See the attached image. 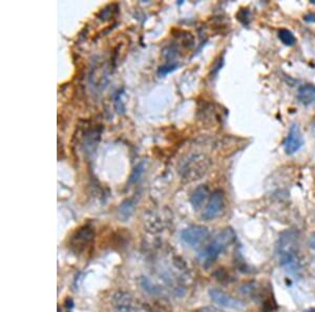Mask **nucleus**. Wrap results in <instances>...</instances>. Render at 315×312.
Returning <instances> with one entry per match:
<instances>
[{
	"mask_svg": "<svg viewBox=\"0 0 315 312\" xmlns=\"http://www.w3.org/2000/svg\"><path fill=\"white\" fill-rule=\"evenodd\" d=\"M276 254L281 265L289 273L298 274L302 269L299 257V234L295 229L286 230L280 234Z\"/></svg>",
	"mask_w": 315,
	"mask_h": 312,
	"instance_id": "obj_1",
	"label": "nucleus"
},
{
	"mask_svg": "<svg viewBox=\"0 0 315 312\" xmlns=\"http://www.w3.org/2000/svg\"><path fill=\"white\" fill-rule=\"evenodd\" d=\"M236 240V234L230 227L225 228L217 234L214 240L203 250L201 255L202 260L206 264H211L219 258L222 252Z\"/></svg>",
	"mask_w": 315,
	"mask_h": 312,
	"instance_id": "obj_2",
	"label": "nucleus"
},
{
	"mask_svg": "<svg viewBox=\"0 0 315 312\" xmlns=\"http://www.w3.org/2000/svg\"><path fill=\"white\" fill-rule=\"evenodd\" d=\"M209 167V160L205 156L198 155L191 157L184 167V178L187 180H197L205 175Z\"/></svg>",
	"mask_w": 315,
	"mask_h": 312,
	"instance_id": "obj_3",
	"label": "nucleus"
},
{
	"mask_svg": "<svg viewBox=\"0 0 315 312\" xmlns=\"http://www.w3.org/2000/svg\"><path fill=\"white\" fill-rule=\"evenodd\" d=\"M209 234V229L205 226H190L181 233V239L188 246L194 247L207 240Z\"/></svg>",
	"mask_w": 315,
	"mask_h": 312,
	"instance_id": "obj_4",
	"label": "nucleus"
},
{
	"mask_svg": "<svg viewBox=\"0 0 315 312\" xmlns=\"http://www.w3.org/2000/svg\"><path fill=\"white\" fill-rule=\"evenodd\" d=\"M304 145V138L299 125L293 123L291 125L288 135L284 141V148L287 155L296 154Z\"/></svg>",
	"mask_w": 315,
	"mask_h": 312,
	"instance_id": "obj_5",
	"label": "nucleus"
},
{
	"mask_svg": "<svg viewBox=\"0 0 315 312\" xmlns=\"http://www.w3.org/2000/svg\"><path fill=\"white\" fill-rule=\"evenodd\" d=\"M209 295L215 304L225 308L241 310L245 307V303L243 301L234 298V296H231L230 294H227L222 290H219V289H210Z\"/></svg>",
	"mask_w": 315,
	"mask_h": 312,
	"instance_id": "obj_6",
	"label": "nucleus"
},
{
	"mask_svg": "<svg viewBox=\"0 0 315 312\" xmlns=\"http://www.w3.org/2000/svg\"><path fill=\"white\" fill-rule=\"evenodd\" d=\"M224 206H225V200H224L223 191L215 190L211 195V198H210L202 217H203V219L206 221L214 220L222 213Z\"/></svg>",
	"mask_w": 315,
	"mask_h": 312,
	"instance_id": "obj_7",
	"label": "nucleus"
},
{
	"mask_svg": "<svg viewBox=\"0 0 315 312\" xmlns=\"http://www.w3.org/2000/svg\"><path fill=\"white\" fill-rule=\"evenodd\" d=\"M297 99L305 106H315V85H302L297 91Z\"/></svg>",
	"mask_w": 315,
	"mask_h": 312,
	"instance_id": "obj_8",
	"label": "nucleus"
},
{
	"mask_svg": "<svg viewBox=\"0 0 315 312\" xmlns=\"http://www.w3.org/2000/svg\"><path fill=\"white\" fill-rule=\"evenodd\" d=\"M209 195V189L206 186V185H200L199 187L193 190L190 197V203L194 209L198 210L202 207V205L204 204L206 201V199Z\"/></svg>",
	"mask_w": 315,
	"mask_h": 312,
	"instance_id": "obj_9",
	"label": "nucleus"
},
{
	"mask_svg": "<svg viewBox=\"0 0 315 312\" xmlns=\"http://www.w3.org/2000/svg\"><path fill=\"white\" fill-rule=\"evenodd\" d=\"M114 304L115 306L121 310H127L130 309L131 305V298L130 294L123 293V292H119L115 294L114 296Z\"/></svg>",
	"mask_w": 315,
	"mask_h": 312,
	"instance_id": "obj_10",
	"label": "nucleus"
},
{
	"mask_svg": "<svg viewBox=\"0 0 315 312\" xmlns=\"http://www.w3.org/2000/svg\"><path fill=\"white\" fill-rule=\"evenodd\" d=\"M279 38L285 46L292 47L296 43V38L291 31L287 28H281L279 31Z\"/></svg>",
	"mask_w": 315,
	"mask_h": 312,
	"instance_id": "obj_11",
	"label": "nucleus"
},
{
	"mask_svg": "<svg viewBox=\"0 0 315 312\" xmlns=\"http://www.w3.org/2000/svg\"><path fill=\"white\" fill-rule=\"evenodd\" d=\"M132 210H133V205L131 202H125L121 206V208H120V213L122 214V217H124L126 219L132 213Z\"/></svg>",
	"mask_w": 315,
	"mask_h": 312,
	"instance_id": "obj_12",
	"label": "nucleus"
},
{
	"mask_svg": "<svg viewBox=\"0 0 315 312\" xmlns=\"http://www.w3.org/2000/svg\"><path fill=\"white\" fill-rule=\"evenodd\" d=\"M142 168H143V163H141V164H139L136 168H134L133 173H132V175H131V182H132V181H136V180L139 179V177L141 176L142 172H143V169H142Z\"/></svg>",
	"mask_w": 315,
	"mask_h": 312,
	"instance_id": "obj_13",
	"label": "nucleus"
},
{
	"mask_svg": "<svg viewBox=\"0 0 315 312\" xmlns=\"http://www.w3.org/2000/svg\"><path fill=\"white\" fill-rule=\"evenodd\" d=\"M196 312H224L223 310L216 308V307H211V306H208V307H204V308H201L199 310H197Z\"/></svg>",
	"mask_w": 315,
	"mask_h": 312,
	"instance_id": "obj_14",
	"label": "nucleus"
},
{
	"mask_svg": "<svg viewBox=\"0 0 315 312\" xmlns=\"http://www.w3.org/2000/svg\"><path fill=\"white\" fill-rule=\"evenodd\" d=\"M304 19L306 21H308V22H313V24H315V13H311V14H308V15H306V16L304 17Z\"/></svg>",
	"mask_w": 315,
	"mask_h": 312,
	"instance_id": "obj_15",
	"label": "nucleus"
},
{
	"mask_svg": "<svg viewBox=\"0 0 315 312\" xmlns=\"http://www.w3.org/2000/svg\"><path fill=\"white\" fill-rule=\"evenodd\" d=\"M310 247L315 250V233L312 234L311 240H310Z\"/></svg>",
	"mask_w": 315,
	"mask_h": 312,
	"instance_id": "obj_16",
	"label": "nucleus"
},
{
	"mask_svg": "<svg viewBox=\"0 0 315 312\" xmlns=\"http://www.w3.org/2000/svg\"><path fill=\"white\" fill-rule=\"evenodd\" d=\"M312 133H313V136L315 138V118H314L313 123H312Z\"/></svg>",
	"mask_w": 315,
	"mask_h": 312,
	"instance_id": "obj_17",
	"label": "nucleus"
},
{
	"mask_svg": "<svg viewBox=\"0 0 315 312\" xmlns=\"http://www.w3.org/2000/svg\"><path fill=\"white\" fill-rule=\"evenodd\" d=\"M307 312H315V309H310V310H308Z\"/></svg>",
	"mask_w": 315,
	"mask_h": 312,
	"instance_id": "obj_18",
	"label": "nucleus"
}]
</instances>
